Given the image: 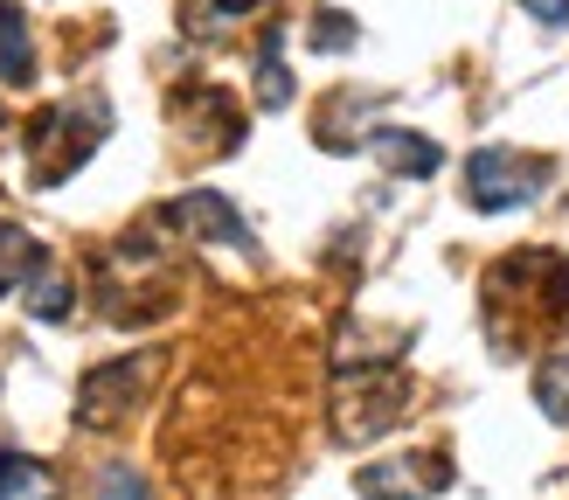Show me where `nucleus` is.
<instances>
[{
	"mask_svg": "<svg viewBox=\"0 0 569 500\" xmlns=\"http://www.w3.org/2000/svg\"><path fill=\"white\" fill-rule=\"evenodd\" d=\"M549 181H556V160H542V153L479 147V153L466 160V194H472V209H487V216L535 202V194H542Z\"/></svg>",
	"mask_w": 569,
	"mask_h": 500,
	"instance_id": "nucleus-1",
	"label": "nucleus"
},
{
	"mask_svg": "<svg viewBox=\"0 0 569 500\" xmlns=\"http://www.w3.org/2000/svg\"><path fill=\"white\" fill-rule=\"evenodd\" d=\"M147 382H153V354H126V361L91 369L83 389H77L83 424H119V417H132V403H139V389H147Z\"/></svg>",
	"mask_w": 569,
	"mask_h": 500,
	"instance_id": "nucleus-2",
	"label": "nucleus"
},
{
	"mask_svg": "<svg viewBox=\"0 0 569 500\" xmlns=\"http://www.w3.org/2000/svg\"><path fill=\"white\" fill-rule=\"evenodd\" d=\"M451 487V459L445 452H410V459H389V466H368L355 493L361 500H431Z\"/></svg>",
	"mask_w": 569,
	"mask_h": 500,
	"instance_id": "nucleus-3",
	"label": "nucleus"
},
{
	"mask_svg": "<svg viewBox=\"0 0 569 500\" xmlns=\"http://www.w3.org/2000/svg\"><path fill=\"white\" fill-rule=\"evenodd\" d=\"M167 222H174L181 237H202V243H230V250H250V243H258V237H250V222L230 209V194H216V188L174 194V202H167Z\"/></svg>",
	"mask_w": 569,
	"mask_h": 500,
	"instance_id": "nucleus-4",
	"label": "nucleus"
},
{
	"mask_svg": "<svg viewBox=\"0 0 569 500\" xmlns=\"http://www.w3.org/2000/svg\"><path fill=\"white\" fill-rule=\"evenodd\" d=\"M368 153H376L389 174H410V181H431L445 153H438V139H423V132H403V126H376L368 132Z\"/></svg>",
	"mask_w": 569,
	"mask_h": 500,
	"instance_id": "nucleus-5",
	"label": "nucleus"
},
{
	"mask_svg": "<svg viewBox=\"0 0 569 500\" xmlns=\"http://www.w3.org/2000/svg\"><path fill=\"white\" fill-rule=\"evenodd\" d=\"M42 271V243L21 230V222H0V299H8L14 286H28V278Z\"/></svg>",
	"mask_w": 569,
	"mask_h": 500,
	"instance_id": "nucleus-6",
	"label": "nucleus"
},
{
	"mask_svg": "<svg viewBox=\"0 0 569 500\" xmlns=\"http://www.w3.org/2000/svg\"><path fill=\"white\" fill-rule=\"evenodd\" d=\"M36 70V49H28V21L14 0H0V83H28Z\"/></svg>",
	"mask_w": 569,
	"mask_h": 500,
	"instance_id": "nucleus-7",
	"label": "nucleus"
},
{
	"mask_svg": "<svg viewBox=\"0 0 569 500\" xmlns=\"http://www.w3.org/2000/svg\"><path fill=\"white\" fill-rule=\"evenodd\" d=\"M278 49H284V36L271 28V36H264V49H258V104H264V111H284V104H292V77H284Z\"/></svg>",
	"mask_w": 569,
	"mask_h": 500,
	"instance_id": "nucleus-8",
	"label": "nucleus"
},
{
	"mask_svg": "<svg viewBox=\"0 0 569 500\" xmlns=\"http://www.w3.org/2000/svg\"><path fill=\"white\" fill-rule=\"evenodd\" d=\"M535 403H542L549 424H569V354H549L535 369Z\"/></svg>",
	"mask_w": 569,
	"mask_h": 500,
	"instance_id": "nucleus-9",
	"label": "nucleus"
},
{
	"mask_svg": "<svg viewBox=\"0 0 569 500\" xmlns=\"http://www.w3.org/2000/svg\"><path fill=\"white\" fill-rule=\"evenodd\" d=\"M42 487V466L21 459V452H0V500H28Z\"/></svg>",
	"mask_w": 569,
	"mask_h": 500,
	"instance_id": "nucleus-10",
	"label": "nucleus"
},
{
	"mask_svg": "<svg viewBox=\"0 0 569 500\" xmlns=\"http://www.w3.org/2000/svg\"><path fill=\"white\" fill-rule=\"evenodd\" d=\"M28 313H36V320H63L70 313V286L56 271H42V286H28Z\"/></svg>",
	"mask_w": 569,
	"mask_h": 500,
	"instance_id": "nucleus-11",
	"label": "nucleus"
},
{
	"mask_svg": "<svg viewBox=\"0 0 569 500\" xmlns=\"http://www.w3.org/2000/svg\"><path fill=\"white\" fill-rule=\"evenodd\" d=\"M312 49H355V21L320 8V14H312Z\"/></svg>",
	"mask_w": 569,
	"mask_h": 500,
	"instance_id": "nucleus-12",
	"label": "nucleus"
},
{
	"mask_svg": "<svg viewBox=\"0 0 569 500\" xmlns=\"http://www.w3.org/2000/svg\"><path fill=\"white\" fill-rule=\"evenodd\" d=\"M98 500H147V480H139V472H126V466H111L104 487H98Z\"/></svg>",
	"mask_w": 569,
	"mask_h": 500,
	"instance_id": "nucleus-13",
	"label": "nucleus"
},
{
	"mask_svg": "<svg viewBox=\"0 0 569 500\" xmlns=\"http://www.w3.org/2000/svg\"><path fill=\"white\" fill-rule=\"evenodd\" d=\"M521 8L542 21V28H569V0H521Z\"/></svg>",
	"mask_w": 569,
	"mask_h": 500,
	"instance_id": "nucleus-14",
	"label": "nucleus"
},
{
	"mask_svg": "<svg viewBox=\"0 0 569 500\" xmlns=\"http://www.w3.org/2000/svg\"><path fill=\"white\" fill-rule=\"evenodd\" d=\"M258 0H216V14H250Z\"/></svg>",
	"mask_w": 569,
	"mask_h": 500,
	"instance_id": "nucleus-15",
	"label": "nucleus"
}]
</instances>
